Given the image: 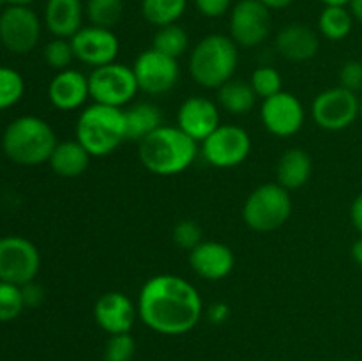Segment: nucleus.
Segmentation results:
<instances>
[{"label":"nucleus","mask_w":362,"mask_h":361,"mask_svg":"<svg viewBox=\"0 0 362 361\" xmlns=\"http://www.w3.org/2000/svg\"><path fill=\"white\" fill-rule=\"evenodd\" d=\"M138 315L152 331L179 336L197 328L204 315V299L193 283L179 275H156L138 294Z\"/></svg>","instance_id":"f257e3e1"},{"label":"nucleus","mask_w":362,"mask_h":361,"mask_svg":"<svg viewBox=\"0 0 362 361\" xmlns=\"http://www.w3.org/2000/svg\"><path fill=\"white\" fill-rule=\"evenodd\" d=\"M198 156V142L179 126H159L138 144L140 163L151 173L161 177L186 172Z\"/></svg>","instance_id":"f03ea898"},{"label":"nucleus","mask_w":362,"mask_h":361,"mask_svg":"<svg viewBox=\"0 0 362 361\" xmlns=\"http://www.w3.org/2000/svg\"><path fill=\"white\" fill-rule=\"evenodd\" d=\"M59 140L53 127L35 115L16 117L2 134V151L11 161L23 166L48 163Z\"/></svg>","instance_id":"7ed1b4c3"},{"label":"nucleus","mask_w":362,"mask_h":361,"mask_svg":"<svg viewBox=\"0 0 362 361\" xmlns=\"http://www.w3.org/2000/svg\"><path fill=\"white\" fill-rule=\"evenodd\" d=\"M239 66V46L230 35L209 34L191 50L187 69L204 88H216L230 81Z\"/></svg>","instance_id":"20e7f679"},{"label":"nucleus","mask_w":362,"mask_h":361,"mask_svg":"<svg viewBox=\"0 0 362 361\" xmlns=\"http://www.w3.org/2000/svg\"><path fill=\"white\" fill-rule=\"evenodd\" d=\"M76 140L92 158H105L127 140L124 108L92 103L76 120Z\"/></svg>","instance_id":"39448f33"},{"label":"nucleus","mask_w":362,"mask_h":361,"mask_svg":"<svg viewBox=\"0 0 362 361\" xmlns=\"http://www.w3.org/2000/svg\"><path fill=\"white\" fill-rule=\"evenodd\" d=\"M292 205L290 191L281 184H262L247 195L243 207V219L255 232H272L288 222Z\"/></svg>","instance_id":"423d86ee"},{"label":"nucleus","mask_w":362,"mask_h":361,"mask_svg":"<svg viewBox=\"0 0 362 361\" xmlns=\"http://www.w3.org/2000/svg\"><path fill=\"white\" fill-rule=\"evenodd\" d=\"M88 88L94 103L115 108H126L140 91L133 67L117 60L106 66L94 67L88 74Z\"/></svg>","instance_id":"0eeeda50"},{"label":"nucleus","mask_w":362,"mask_h":361,"mask_svg":"<svg viewBox=\"0 0 362 361\" xmlns=\"http://www.w3.org/2000/svg\"><path fill=\"white\" fill-rule=\"evenodd\" d=\"M41 269V253L30 239L0 237V282L25 285L34 282Z\"/></svg>","instance_id":"6e6552de"},{"label":"nucleus","mask_w":362,"mask_h":361,"mask_svg":"<svg viewBox=\"0 0 362 361\" xmlns=\"http://www.w3.org/2000/svg\"><path fill=\"white\" fill-rule=\"evenodd\" d=\"M251 137L244 127L221 124L214 133L202 142V156L216 168H233L247 159L251 152Z\"/></svg>","instance_id":"1a4fd4ad"},{"label":"nucleus","mask_w":362,"mask_h":361,"mask_svg":"<svg viewBox=\"0 0 362 361\" xmlns=\"http://www.w3.org/2000/svg\"><path fill=\"white\" fill-rule=\"evenodd\" d=\"M315 124L325 131H343L359 117V96L345 87L322 91L311 105Z\"/></svg>","instance_id":"9d476101"},{"label":"nucleus","mask_w":362,"mask_h":361,"mask_svg":"<svg viewBox=\"0 0 362 361\" xmlns=\"http://www.w3.org/2000/svg\"><path fill=\"white\" fill-rule=\"evenodd\" d=\"M41 39V20L30 6H7L0 13V42L16 55H25Z\"/></svg>","instance_id":"9b49d317"},{"label":"nucleus","mask_w":362,"mask_h":361,"mask_svg":"<svg viewBox=\"0 0 362 361\" xmlns=\"http://www.w3.org/2000/svg\"><path fill=\"white\" fill-rule=\"evenodd\" d=\"M138 88L145 94L161 96L172 91L180 78L179 60L148 48L136 57L133 64Z\"/></svg>","instance_id":"f8f14e48"},{"label":"nucleus","mask_w":362,"mask_h":361,"mask_svg":"<svg viewBox=\"0 0 362 361\" xmlns=\"http://www.w3.org/2000/svg\"><path fill=\"white\" fill-rule=\"evenodd\" d=\"M271 11L258 0H239L230 11V38L243 48L262 45L271 34Z\"/></svg>","instance_id":"ddd939ff"},{"label":"nucleus","mask_w":362,"mask_h":361,"mask_svg":"<svg viewBox=\"0 0 362 361\" xmlns=\"http://www.w3.org/2000/svg\"><path fill=\"white\" fill-rule=\"evenodd\" d=\"M260 119L269 133L286 138L299 133L306 119V112L297 96L281 91L262 101Z\"/></svg>","instance_id":"4468645a"},{"label":"nucleus","mask_w":362,"mask_h":361,"mask_svg":"<svg viewBox=\"0 0 362 361\" xmlns=\"http://www.w3.org/2000/svg\"><path fill=\"white\" fill-rule=\"evenodd\" d=\"M69 41L73 46L74 59L90 67H101L115 62L120 50L115 32L112 28L95 27V25L81 27Z\"/></svg>","instance_id":"2eb2a0df"},{"label":"nucleus","mask_w":362,"mask_h":361,"mask_svg":"<svg viewBox=\"0 0 362 361\" xmlns=\"http://www.w3.org/2000/svg\"><path fill=\"white\" fill-rule=\"evenodd\" d=\"M177 126L193 138L194 142L202 144L211 133H214L221 126V115L219 106L209 98L202 96H191L177 112Z\"/></svg>","instance_id":"dca6fc26"},{"label":"nucleus","mask_w":362,"mask_h":361,"mask_svg":"<svg viewBox=\"0 0 362 361\" xmlns=\"http://www.w3.org/2000/svg\"><path fill=\"white\" fill-rule=\"evenodd\" d=\"M138 308L133 301L119 290H110L99 296L94 304V319L99 328L108 335L129 333L136 321Z\"/></svg>","instance_id":"f3484780"},{"label":"nucleus","mask_w":362,"mask_h":361,"mask_svg":"<svg viewBox=\"0 0 362 361\" xmlns=\"http://www.w3.org/2000/svg\"><path fill=\"white\" fill-rule=\"evenodd\" d=\"M189 265L200 278L219 282L233 271L235 255L232 248L219 241H202L189 251Z\"/></svg>","instance_id":"a211bd4d"},{"label":"nucleus","mask_w":362,"mask_h":361,"mask_svg":"<svg viewBox=\"0 0 362 361\" xmlns=\"http://www.w3.org/2000/svg\"><path fill=\"white\" fill-rule=\"evenodd\" d=\"M90 98L88 76L78 69L57 71L48 84V99L60 112L78 110Z\"/></svg>","instance_id":"6ab92c4d"},{"label":"nucleus","mask_w":362,"mask_h":361,"mask_svg":"<svg viewBox=\"0 0 362 361\" xmlns=\"http://www.w3.org/2000/svg\"><path fill=\"white\" fill-rule=\"evenodd\" d=\"M274 46L283 59L290 62H306L320 50V38L304 23H288L278 32Z\"/></svg>","instance_id":"aec40b11"},{"label":"nucleus","mask_w":362,"mask_h":361,"mask_svg":"<svg viewBox=\"0 0 362 361\" xmlns=\"http://www.w3.org/2000/svg\"><path fill=\"white\" fill-rule=\"evenodd\" d=\"M81 0H48L45 6V25L55 38L71 39L83 27Z\"/></svg>","instance_id":"412c9836"},{"label":"nucleus","mask_w":362,"mask_h":361,"mask_svg":"<svg viewBox=\"0 0 362 361\" xmlns=\"http://www.w3.org/2000/svg\"><path fill=\"white\" fill-rule=\"evenodd\" d=\"M313 161L304 149L292 147L283 152L276 166V180L286 190H299L310 180Z\"/></svg>","instance_id":"4be33fe9"},{"label":"nucleus","mask_w":362,"mask_h":361,"mask_svg":"<svg viewBox=\"0 0 362 361\" xmlns=\"http://www.w3.org/2000/svg\"><path fill=\"white\" fill-rule=\"evenodd\" d=\"M92 156L88 154L87 149L78 140L59 142L53 149L48 163L53 172L60 177H78L88 168Z\"/></svg>","instance_id":"5701e85b"},{"label":"nucleus","mask_w":362,"mask_h":361,"mask_svg":"<svg viewBox=\"0 0 362 361\" xmlns=\"http://www.w3.org/2000/svg\"><path fill=\"white\" fill-rule=\"evenodd\" d=\"M126 115V133L127 140L140 144L145 137L154 133L159 126H163L161 110L152 103H136L124 108Z\"/></svg>","instance_id":"b1692460"},{"label":"nucleus","mask_w":362,"mask_h":361,"mask_svg":"<svg viewBox=\"0 0 362 361\" xmlns=\"http://www.w3.org/2000/svg\"><path fill=\"white\" fill-rule=\"evenodd\" d=\"M218 103L225 112L232 115H246L257 103V94L250 81L232 78L218 88Z\"/></svg>","instance_id":"393cba45"},{"label":"nucleus","mask_w":362,"mask_h":361,"mask_svg":"<svg viewBox=\"0 0 362 361\" xmlns=\"http://www.w3.org/2000/svg\"><path fill=\"white\" fill-rule=\"evenodd\" d=\"M354 21L349 7L325 6L318 16V30L329 41H343L352 32Z\"/></svg>","instance_id":"a878e982"},{"label":"nucleus","mask_w":362,"mask_h":361,"mask_svg":"<svg viewBox=\"0 0 362 361\" xmlns=\"http://www.w3.org/2000/svg\"><path fill=\"white\" fill-rule=\"evenodd\" d=\"M187 0H141V14L156 27L177 23L186 13Z\"/></svg>","instance_id":"bb28decb"},{"label":"nucleus","mask_w":362,"mask_h":361,"mask_svg":"<svg viewBox=\"0 0 362 361\" xmlns=\"http://www.w3.org/2000/svg\"><path fill=\"white\" fill-rule=\"evenodd\" d=\"M187 46H189V35L177 23L159 27L152 39V48L177 60L187 52Z\"/></svg>","instance_id":"cd10ccee"},{"label":"nucleus","mask_w":362,"mask_h":361,"mask_svg":"<svg viewBox=\"0 0 362 361\" xmlns=\"http://www.w3.org/2000/svg\"><path fill=\"white\" fill-rule=\"evenodd\" d=\"M85 14H87L90 25L113 28L122 20L124 2L122 0H87Z\"/></svg>","instance_id":"c85d7f7f"},{"label":"nucleus","mask_w":362,"mask_h":361,"mask_svg":"<svg viewBox=\"0 0 362 361\" xmlns=\"http://www.w3.org/2000/svg\"><path fill=\"white\" fill-rule=\"evenodd\" d=\"M25 94V80L16 69L0 66V112L21 101Z\"/></svg>","instance_id":"c756f323"},{"label":"nucleus","mask_w":362,"mask_h":361,"mask_svg":"<svg viewBox=\"0 0 362 361\" xmlns=\"http://www.w3.org/2000/svg\"><path fill=\"white\" fill-rule=\"evenodd\" d=\"M250 84L253 87L257 98H262V101L283 91L281 73L278 69H274V67L269 66L257 67L253 71V74H251Z\"/></svg>","instance_id":"7c9ffc66"},{"label":"nucleus","mask_w":362,"mask_h":361,"mask_svg":"<svg viewBox=\"0 0 362 361\" xmlns=\"http://www.w3.org/2000/svg\"><path fill=\"white\" fill-rule=\"evenodd\" d=\"M25 310L21 287L0 282V322H11Z\"/></svg>","instance_id":"2f4dec72"},{"label":"nucleus","mask_w":362,"mask_h":361,"mask_svg":"<svg viewBox=\"0 0 362 361\" xmlns=\"http://www.w3.org/2000/svg\"><path fill=\"white\" fill-rule=\"evenodd\" d=\"M42 57H45V62L48 64L52 69L55 71H64L69 69L71 62L74 60V52L73 46H71L69 39L55 38L45 46V52H42Z\"/></svg>","instance_id":"473e14b6"},{"label":"nucleus","mask_w":362,"mask_h":361,"mask_svg":"<svg viewBox=\"0 0 362 361\" xmlns=\"http://www.w3.org/2000/svg\"><path fill=\"white\" fill-rule=\"evenodd\" d=\"M136 353V343L129 333H120V335H110L106 340L103 356L105 361H131Z\"/></svg>","instance_id":"72a5a7b5"},{"label":"nucleus","mask_w":362,"mask_h":361,"mask_svg":"<svg viewBox=\"0 0 362 361\" xmlns=\"http://www.w3.org/2000/svg\"><path fill=\"white\" fill-rule=\"evenodd\" d=\"M202 234L200 225H198L194 219H180L175 227H173L172 239L180 250L191 251L193 248H197L202 243Z\"/></svg>","instance_id":"f704fd0d"},{"label":"nucleus","mask_w":362,"mask_h":361,"mask_svg":"<svg viewBox=\"0 0 362 361\" xmlns=\"http://www.w3.org/2000/svg\"><path fill=\"white\" fill-rule=\"evenodd\" d=\"M339 85L352 92H362V62L346 60L339 69Z\"/></svg>","instance_id":"c9c22d12"},{"label":"nucleus","mask_w":362,"mask_h":361,"mask_svg":"<svg viewBox=\"0 0 362 361\" xmlns=\"http://www.w3.org/2000/svg\"><path fill=\"white\" fill-rule=\"evenodd\" d=\"M232 0H194L198 13L205 18H221L230 11Z\"/></svg>","instance_id":"e433bc0d"},{"label":"nucleus","mask_w":362,"mask_h":361,"mask_svg":"<svg viewBox=\"0 0 362 361\" xmlns=\"http://www.w3.org/2000/svg\"><path fill=\"white\" fill-rule=\"evenodd\" d=\"M21 294H23L25 308H35L45 301V290H42V287L37 285L35 282L21 285Z\"/></svg>","instance_id":"4c0bfd02"},{"label":"nucleus","mask_w":362,"mask_h":361,"mask_svg":"<svg viewBox=\"0 0 362 361\" xmlns=\"http://www.w3.org/2000/svg\"><path fill=\"white\" fill-rule=\"evenodd\" d=\"M207 317L212 324H218V326L225 324L230 317V306L226 303H221V301H218V303H212L211 308H209V311H207Z\"/></svg>","instance_id":"58836bf2"},{"label":"nucleus","mask_w":362,"mask_h":361,"mask_svg":"<svg viewBox=\"0 0 362 361\" xmlns=\"http://www.w3.org/2000/svg\"><path fill=\"white\" fill-rule=\"evenodd\" d=\"M350 219H352V225L356 227L357 232L362 236V193L357 195L356 200L350 205Z\"/></svg>","instance_id":"ea45409f"},{"label":"nucleus","mask_w":362,"mask_h":361,"mask_svg":"<svg viewBox=\"0 0 362 361\" xmlns=\"http://www.w3.org/2000/svg\"><path fill=\"white\" fill-rule=\"evenodd\" d=\"M258 2L264 4L269 11H278V9H286L288 6H292L293 0H258Z\"/></svg>","instance_id":"a19ab883"},{"label":"nucleus","mask_w":362,"mask_h":361,"mask_svg":"<svg viewBox=\"0 0 362 361\" xmlns=\"http://www.w3.org/2000/svg\"><path fill=\"white\" fill-rule=\"evenodd\" d=\"M350 255H352L354 262H356L357 265H361V268H362V236L356 241V243L352 244V250H350Z\"/></svg>","instance_id":"79ce46f5"},{"label":"nucleus","mask_w":362,"mask_h":361,"mask_svg":"<svg viewBox=\"0 0 362 361\" xmlns=\"http://www.w3.org/2000/svg\"><path fill=\"white\" fill-rule=\"evenodd\" d=\"M349 7H350V13H352L354 20L362 23V0H352V2L349 4Z\"/></svg>","instance_id":"37998d69"},{"label":"nucleus","mask_w":362,"mask_h":361,"mask_svg":"<svg viewBox=\"0 0 362 361\" xmlns=\"http://www.w3.org/2000/svg\"><path fill=\"white\" fill-rule=\"evenodd\" d=\"M322 4H325V6H343V7H349V4L352 2V0H320Z\"/></svg>","instance_id":"c03bdc74"},{"label":"nucleus","mask_w":362,"mask_h":361,"mask_svg":"<svg viewBox=\"0 0 362 361\" xmlns=\"http://www.w3.org/2000/svg\"><path fill=\"white\" fill-rule=\"evenodd\" d=\"M7 6H30L34 0H4Z\"/></svg>","instance_id":"a18cd8bd"},{"label":"nucleus","mask_w":362,"mask_h":361,"mask_svg":"<svg viewBox=\"0 0 362 361\" xmlns=\"http://www.w3.org/2000/svg\"><path fill=\"white\" fill-rule=\"evenodd\" d=\"M359 115L362 117V92H361V96H359Z\"/></svg>","instance_id":"49530a36"},{"label":"nucleus","mask_w":362,"mask_h":361,"mask_svg":"<svg viewBox=\"0 0 362 361\" xmlns=\"http://www.w3.org/2000/svg\"><path fill=\"white\" fill-rule=\"evenodd\" d=\"M4 4H6V2H4V0H0V9H2V6H4Z\"/></svg>","instance_id":"de8ad7c7"}]
</instances>
